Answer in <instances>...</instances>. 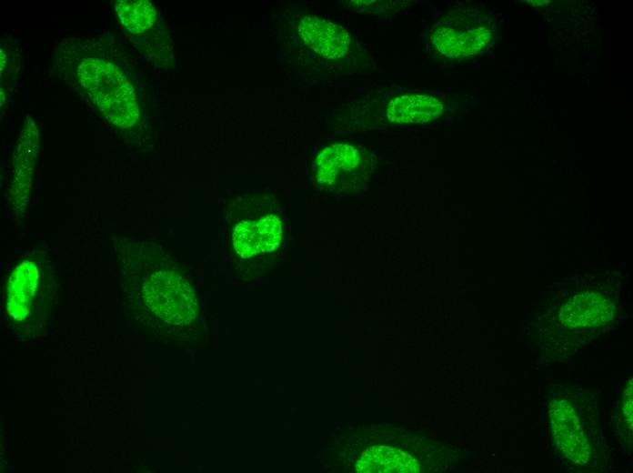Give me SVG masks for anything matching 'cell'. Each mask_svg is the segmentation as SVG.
<instances>
[{
	"instance_id": "cell-7",
	"label": "cell",
	"mask_w": 633,
	"mask_h": 473,
	"mask_svg": "<svg viewBox=\"0 0 633 473\" xmlns=\"http://www.w3.org/2000/svg\"><path fill=\"white\" fill-rule=\"evenodd\" d=\"M78 78L88 96L105 117L121 128L133 127L139 110L133 86L110 62L86 58L78 67Z\"/></svg>"
},
{
	"instance_id": "cell-9",
	"label": "cell",
	"mask_w": 633,
	"mask_h": 473,
	"mask_svg": "<svg viewBox=\"0 0 633 473\" xmlns=\"http://www.w3.org/2000/svg\"><path fill=\"white\" fill-rule=\"evenodd\" d=\"M549 417L554 438L565 457L577 464L587 463L589 445L569 403L564 399L553 401Z\"/></svg>"
},
{
	"instance_id": "cell-3",
	"label": "cell",
	"mask_w": 633,
	"mask_h": 473,
	"mask_svg": "<svg viewBox=\"0 0 633 473\" xmlns=\"http://www.w3.org/2000/svg\"><path fill=\"white\" fill-rule=\"evenodd\" d=\"M289 54L308 78L356 77L377 70L367 48L342 25L299 12L288 18Z\"/></svg>"
},
{
	"instance_id": "cell-14",
	"label": "cell",
	"mask_w": 633,
	"mask_h": 473,
	"mask_svg": "<svg viewBox=\"0 0 633 473\" xmlns=\"http://www.w3.org/2000/svg\"><path fill=\"white\" fill-rule=\"evenodd\" d=\"M347 6L352 12L370 16L391 15L405 11L407 1H348Z\"/></svg>"
},
{
	"instance_id": "cell-4",
	"label": "cell",
	"mask_w": 633,
	"mask_h": 473,
	"mask_svg": "<svg viewBox=\"0 0 633 473\" xmlns=\"http://www.w3.org/2000/svg\"><path fill=\"white\" fill-rule=\"evenodd\" d=\"M224 251L238 266H268L281 249L283 219L267 191H250L223 209Z\"/></svg>"
},
{
	"instance_id": "cell-6",
	"label": "cell",
	"mask_w": 633,
	"mask_h": 473,
	"mask_svg": "<svg viewBox=\"0 0 633 473\" xmlns=\"http://www.w3.org/2000/svg\"><path fill=\"white\" fill-rule=\"evenodd\" d=\"M495 19L477 6L463 5L446 13L430 29L427 45L437 57L466 60L481 55L493 42Z\"/></svg>"
},
{
	"instance_id": "cell-2",
	"label": "cell",
	"mask_w": 633,
	"mask_h": 473,
	"mask_svg": "<svg viewBox=\"0 0 633 473\" xmlns=\"http://www.w3.org/2000/svg\"><path fill=\"white\" fill-rule=\"evenodd\" d=\"M449 113L450 104L436 91L389 84L340 104L330 120L337 131L367 132L429 126Z\"/></svg>"
},
{
	"instance_id": "cell-1",
	"label": "cell",
	"mask_w": 633,
	"mask_h": 473,
	"mask_svg": "<svg viewBox=\"0 0 633 473\" xmlns=\"http://www.w3.org/2000/svg\"><path fill=\"white\" fill-rule=\"evenodd\" d=\"M114 252L127 297L166 325L186 327L198 317L192 285L162 245L147 238L118 235Z\"/></svg>"
},
{
	"instance_id": "cell-10",
	"label": "cell",
	"mask_w": 633,
	"mask_h": 473,
	"mask_svg": "<svg viewBox=\"0 0 633 473\" xmlns=\"http://www.w3.org/2000/svg\"><path fill=\"white\" fill-rule=\"evenodd\" d=\"M614 305L597 293L576 295L563 307L560 321L569 327H593L608 322Z\"/></svg>"
},
{
	"instance_id": "cell-8",
	"label": "cell",
	"mask_w": 633,
	"mask_h": 473,
	"mask_svg": "<svg viewBox=\"0 0 633 473\" xmlns=\"http://www.w3.org/2000/svg\"><path fill=\"white\" fill-rule=\"evenodd\" d=\"M375 168V156L365 147L335 143L324 147L314 162V180L323 192L333 195L363 189Z\"/></svg>"
},
{
	"instance_id": "cell-11",
	"label": "cell",
	"mask_w": 633,
	"mask_h": 473,
	"mask_svg": "<svg viewBox=\"0 0 633 473\" xmlns=\"http://www.w3.org/2000/svg\"><path fill=\"white\" fill-rule=\"evenodd\" d=\"M38 135L34 123L25 127L15 156L12 194L20 195L19 200L27 201L31 175L38 147Z\"/></svg>"
},
{
	"instance_id": "cell-12",
	"label": "cell",
	"mask_w": 633,
	"mask_h": 473,
	"mask_svg": "<svg viewBox=\"0 0 633 473\" xmlns=\"http://www.w3.org/2000/svg\"><path fill=\"white\" fill-rule=\"evenodd\" d=\"M116 11L122 25L136 35L146 34L158 24L156 7L146 0L117 1Z\"/></svg>"
},
{
	"instance_id": "cell-13",
	"label": "cell",
	"mask_w": 633,
	"mask_h": 473,
	"mask_svg": "<svg viewBox=\"0 0 633 473\" xmlns=\"http://www.w3.org/2000/svg\"><path fill=\"white\" fill-rule=\"evenodd\" d=\"M381 448L370 449L371 453H364L362 460L360 463H365V468L362 471L366 472H387L396 471L391 462L406 463V464H416V461L412 459L407 454L402 452L396 453L395 450L387 448L386 447H380Z\"/></svg>"
},
{
	"instance_id": "cell-5",
	"label": "cell",
	"mask_w": 633,
	"mask_h": 473,
	"mask_svg": "<svg viewBox=\"0 0 633 473\" xmlns=\"http://www.w3.org/2000/svg\"><path fill=\"white\" fill-rule=\"evenodd\" d=\"M52 257L34 249L18 260L6 286V310L15 325L41 327L49 316L56 294Z\"/></svg>"
}]
</instances>
